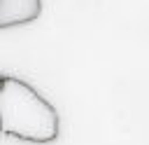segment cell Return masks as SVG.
<instances>
[{
  "label": "cell",
  "instance_id": "2",
  "mask_svg": "<svg viewBox=\"0 0 149 145\" xmlns=\"http://www.w3.org/2000/svg\"><path fill=\"white\" fill-rule=\"evenodd\" d=\"M42 14V0H0V30L26 26Z\"/></svg>",
  "mask_w": 149,
  "mask_h": 145
},
{
  "label": "cell",
  "instance_id": "1",
  "mask_svg": "<svg viewBox=\"0 0 149 145\" xmlns=\"http://www.w3.org/2000/svg\"><path fill=\"white\" fill-rule=\"evenodd\" d=\"M61 133V115L30 82L0 72V136L49 145Z\"/></svg>",
  "mask_w": 149,
  "mask_h": 145
}]
</instances>
